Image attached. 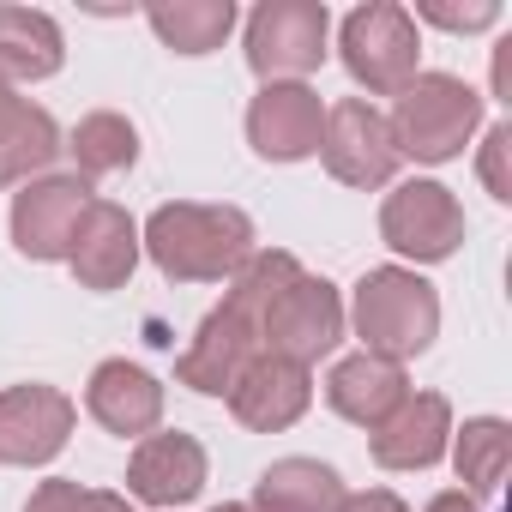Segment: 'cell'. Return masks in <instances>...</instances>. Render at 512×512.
<instances>
[{"label": "cell", "mask_w": 512, "mask_h": 512, "mask_svg": "<svg viewBox=\"0 0 512 512\" xmlns=\"http://www.w3.org/2000/svg\"><path fill=\"white\" fill-rule=\"evenodd\" d=\"M452 440V404L440 392H410L368 440L380 470H434Z\"/></svg>", "instance_id": "cell-15"}, {"label": "cell", "mask_w": 512, "mask_h": 512, "mask_svg": "<svg viewBox=\"0 0 512 512\" xmlns=\"http://www.w3.org/2000/svg\"><path fill=\"white\" fill-rule=\"evenodd\" d=\"M79 506V482L55 476V482H37V494L25 500V512H73Z\"/></svg>", "instance_id": "cell-27"}, {"label": "cell", "mask_w": 512, "mask_h": 512, "mask_svg": "<svg viewBox=\"0 0 512 512\" xmlns=\"http://www.w3.org/2000/svg\"><path fill=\"white\" fill-rule=\"evenodd\" d=\"M428 512H482V506H476L464 488H446V494H434V500H428Z\"/></svg>", "instance_id": "cell-30"}, {"label": "cell", "mask_w": 512, "mask_h": 512, "mask_svg": "<svg viewBox=\"0 0 512 512\" xmlns=\"http://www.w3.org/2000/svg\"><path fill=\"white\" fill-rule=\"evenodd\" d=\"M19 109H25V103L13 97V85H7V79H0V133H7V127L19 121Z\"/></svg>", "instance_id": "cell-31"}, {"label": "cell", "mask_w": 512, "mask_h": 512, "mask_svg": "<svg viewBox=\"0 0 512 512\" xmlns=\"http://www.w3.org/2000/svg\"><path fill=\"white\" fill-rule=\"evenodd\" d=\"M55 151H61V127H55V115L37 109V103H25L19 121L0 133V193L37 181V175L55 163Z\"/></svg>", "instance_id": "cell-24"}, {"label": "cell", "mask_w": 512, "mask_h": 512, "mask_svg": "<svg viewBox=\"0 0 512 512\" xmlns=\"http://www.w3.org/2000/svg\"><path fill=\"white\" fill-rule=\"evenodd\" d=\"M380 235H386L392 253H404V260L440 266L464 247V205L440 181H404L380 205Z\"/></svg>", "instance_id": "cell-7"}, {"label": "cell", "mask_w": 512, "mask_h": 512, "mask_svg": "<svg viewBox=\"0 0 512 512\" xmlns=\"http://www.w3.org/2000/svg\"><path fill=\"white\" fill-rule=\"evenodd\" d=\"M67 266H73L79 290H97V296L121 290L133 278V266H139V223L115 199H91V211H85V223L73 235Z\"/></svg>", "instance_id": "cell-14"}, {"label": "cell", "mask_w": 512, "mask_h": 512, "mask_svg": "<svg viewBox=\"0 0 512 512\" xmlns=\"http://www.w3.org/2000/svg\"><path fill=\"white\" fill-rule=\"evenodd\" d=\"M211 512H253V506H235V500H223V506H211Z\"/></svg>", "instance_id": "cell-33"}, {"label": "cell", "mask_w": 512, "mask_h": 512, "mask_svg": "<svg viewBox=\"0 0 512 512\" xmlns=\"http://www.w3.org/2000/svg\"><path fill=\"white\" fill-rule=\"evenodd\" d=\"M326 133V103L314 85H260L247 103V145L266 163H302L320 151Z\"/></svg>", "instance_id": "cell-12"}, {"label": "cell", "mask_w": 512, "mask_h": 512, "mask_svg": "<svg viewBox=\"0 0 512 512\" xmlns=\"http://www.w3.org/2000/svg\"><path fill=\"white\" fill-rule=\"evenodd\" d=\"M67 151H73V163H79V181H103V175H121V169L139 163V133H133L127 115L97 109V115H85V121L73 127Z\"/></svg>", "instance_id": "cell-22"}, {"label": "cell", "mask_w": 512, "mask_h": 512, "mask_svg": "<svg viewBox=\"0 0 512 512\" xmlns=\"http://www.w3.org/2000/svg\"><path fill=\"white\" fill-rule=\"evenodd\" d=\"M73 422H79V404L61 392V386H7L0 392V464L13 470H37V464H55L73 440Z\"/></svg>", "instance_id": "cell-9"}, {"label": "cell", "mask_w": 512, "mask_h": 512, "mask_svg": "<svg viewBox=\"0 0 512 512\" xmlns=\"http://www.w3.org/2000/svg\"><path fill=\"white\" fill-rule=\"evenodd\" d=\"M506 85H512V55H506V43L494 49V91H500V103H506Z\"/></svg>", "instance_id": "cell-32"}, {"label": "cell", "mask_w": 512, "mask_h": 512, "mask_svg": "<svg viewBox=\"0 0 512 512\" xmlns=\"http://www.w3.org/2000/svg\"><path fill=\"white\" fill-rule=\"evenodd\" d=\"M260 356V320H253L241 302L223 296V308H211L193 332V344L175 356V380L187 392H205V398H223L235 386V374Z\"/></svg>", "instance_id": "cell-11"}, {"label": "cell", "mask_w": 512, "mask_h": 512, "mask_svg": "<svg viewBox=\"0 0 512 512\" xmlns=\"http://www.w3.org/2000/svg\"><path fill=\"white\" fill-rule=\"evenodd\" d=\"M223 398H229V410H235L241 428H253V434H284V428L302 422V410L314 404V380H308V368H296V362L260 350V356L235 374V386H229Z\"/></svg>", "instance_id": "cell-13"}, {"label": "cell", "mask_w": 512, "mask_h": 512, "mask_svg": "<svg viewBox=\"0 0 512 512\" xmlns=\"http://www.w3.org/2000/svg\"><path fill=\"white\" fill-rule=\"evenodd\" d=\"M386 127H392L398 157H410V163H452L482 127V97L464 79H452V73H416L398 91V109L386 115Z\"/></svg>", "instance_id": "cell-3"}, {"label": "cell", "mask_w": 512, "mask_h": 512, "mask_svg": "<svg viewBox=\"0 0 512 512\" xmlns=\"http://www.w3.org/2000/svg\"><path fill=\"white\" fill-rule=\"evenodd\" d=\"M338 512H410L392 488H368V494H344V506Z\"/></svg>", "instance_id": "cell-28"}, {"label": "cell", "mask_w": 512, "mask_h": 512, "mask_svg": "<svg viewBox=\"0 0 512 512\" xmlns=\"http://www.w3.org/2000/svg\"><path fill=\"white\" fill-rule=\"evenodd\" d=\"M91 211V181L79 175H37L13 193V247L25 260H67L73 235Z\"/></svg>", "instance_id": "cell-10"}, {"label": "cell", "mask_w": 512, "mask_h": 512, "mask_svg": "<svg viewBox=\"0 0 512 512\" xmlns=\"http://www.w3.org/2000/svg\"><path fill=\"white\" fill-rule=\"evenodd\" d=\"M73 512H133L121 494H109V488H79V506Z\"/></svg>", "instance_id": "cell-29"}, {"label": "cell", "mask_w": 512, "mask_h": 512, "mask_svg": "<svg viewBox=\"0 0 512 512\" xmlns=\"http://www.w3.org/2000/svg\"><path fill=\"white\" fill-rule=\"evenodd\" d=\"M320 157H326L332 181L362 187V193L386 187V181L398 175V163H404V157H398V145H392L386 115H380L368 97H344V103H332V109H326Z\"/></svg>", "instance_id": "cell-8"}, {"label": "cell", "mask_w": 512, "mask_h": 512, "mask_svg": "<svg viewBox=\"0 0 512 512\" xmlns=\"http://www.w3.org/2000/svg\"><path fill=\"white\" fill-rule=\"evenodd\" d=\"M506 157H512V127L500 121V127H488V139H482V157H476V169H482V187H488L500 205H512V175H506Z\"/></svg>", "instance_id": "cell-26"}, {"label": "cell", "mask_w": 512, "mask_h": 512, "mask_svg": "<svg viewBox=\"0 0 512 512\" xmlns=\"http://www.w3.org/2000/svg\"><path fill=\"white\" fill-rule=\"evenodd\" d=\"M67 61V43H61V25L37 7H0V79H19V85H37V79H55Z\"/></svg>", "instance_id": "cell-19"}, {"label": "cell", "mask_w": 512, "mask_h": 512, "mask_svg": "<svg viewBox=\"0 0 512 512\" xmlns=\"http://www.w3.org/2000/svg\"><path fill=\"white\" fill-rule=\"evenodd\" d=\"M410 19H428V25H440V31H488V25H500V7L494 0H470V7H446V0H422V7L410 13Z\"/></svg>", "instance_id": "cell-25"}, {"label": "cell", "mask_w": 512, "mask_h": 512, "mask_svg": "<svg viewBox=\"0 0 512 512\" xmlns=\"http://www.w3.org/2000/svg\"><path fill=\"white\" fill-rule=\"evenodd\" d=\"M338 55H344V73H350L368 97H398V91L416 79L422 37H416V19L398 7V0H368V7H356V13L344 19Z\"/></svg>", "instance_id": "cell-4"}, {"label": "cell", "mask_w": 512, "mask_h": 512, "mask_svg": "<svg viewBox=\"0 0 512 512\" xmlns=\"http://www.w3.org/2000/svg\"><path fill=\"white\" fill-rule=\"evenodd\" d=\"M205 488V446L193 434H145L127 458V494L145 506H187Z\"/></svg>", "instance_id": "cell-16"}, {"label": "cell", "mask_w": 512, "mask_h": 512, "mask_svg": "<svg viewBox=\"0 0 512 512\" xmlns=\"http://www.w3.org/2000/svg\"><path fill=\"white\" fill-rule=\"evenodd\" d=\"M139 253H151V266L169 284H223L253 253V217L241 205L175 199V205H157L145 217Z\"/></svg>", "instance_id": "cell-1"}, {"label": "cell", "mask_w": 512, "mask_h": 512, "mask_svg": "<svg viewBox=\"0 0 512 512\" xmlns=\"http://www.w3.org/2000/svg\"><path fill=\"white\" fill-rule=\"evenodd\" d=\"M85 410L97 416V428H109L121 440H145L163 422V386L139 362H97V374L85 386Z\"/></svg>", "instance_id": "cell-17"}, {"label": "cell", "mask_w": 512, "mask_h": 512, "mask_svg": "<svg viewBox=\"0 0 512 512\" xmlns=\"http://www.w3.org/2000/svg\"><path fill=\"white\" fill-rule=\"evenodd\" d=\"M350 326H356V338H362L368 356H386V362L404 368L410 356H422L440 338V296L410 266H374L356 284Z\"/></svg>", "instance_id": "cell-2"}, {"label": "cell", "mask_w": 512, "mask_h": 512, "mask_svg": "<svg viewBox=\"0 0 512 512\" xmlns=\"http://www.w3.org/2000/svg\"><path fill=\"white\" fill-rule=\"evenodd\" d=\"M452 464H458V482H464L470 500H476V494H500L506 464H512V428H506L500 416L464 422L458 440H452Z\"/></svg>", "instance_id": "cell-23"}, {"label": "cell", "mask_w": 512, "mask_h": 512, "mask_svg": "<svg viewBox=\"0 0 512 512\" xmlns=\"http://www.w3.org/2000/svg\"><path fill=\"white\" fill-rule=\"evenodd\" d=\"M410 398V380H404V368L398 362H386V356H344L332 374H326V404L344 416V422H356V428H380L398 404Z\"/></svg>", "instance_id": "cell-18"}, {"label": "cell", "mask_w": 512, "mask_h": 512, "mask_svg": "<svg viewBox=\"0 0 512 512\" xmlns=\"http://www.w3.org/2000/svg\"><path fill=\"white\" fill-rule=\"evenodd\" d=\"M338 338H344V296L314 272H296L260 314V350L296 368H314L320 356H332Z\"/></svg>", "instance_id": "cell-6"}, {"label": "cell", "mask_w": 512, "mask_h": 512, "mask_svg": "<svg viewBox=\"0 0 512 512\" xmlns=\"http://www.w3.org/2000/svg\"><path fill=\"white\" fill-rule=\"evenodd\" d=\"M145 25L175 55H211L235 31V0H151Z\"/></svg>", "instance_id": "cell-21"}, {"label": "cell", "mask_w": 512, "mask_h": 512, "mask_svg": "<svg viewBox=\"0 0 512 512\" xmlns=\"http://www.w3.org/2000/svg\"><path fill=\"white\" fill-rule=\"evenodd\" d=\"M332 13L320 0H266L247 19V67L266 85H302L326 67Z\"/></svg>", "instance_id": "cell-5"}, {"label": "cell", "mask_w": 512, "mask_h": 512, "mask_svg": "<svg viewBox=\"0 0 512 512\" xmlns=\"http://www.w3.org/2000/svg\"><path fill=\"white\" fill-rule=\"evenodd\" d=\"M253 512H338L344 506V482L332 464L320 458H278L253 482Z\"/></svg>", "instance_id": "cell-20"}]
</instances>
